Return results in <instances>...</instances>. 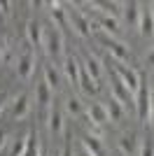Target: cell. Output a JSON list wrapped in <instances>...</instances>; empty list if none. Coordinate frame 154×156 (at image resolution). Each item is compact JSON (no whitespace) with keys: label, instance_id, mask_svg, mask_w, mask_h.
Masks as SVG:
<instances>
[{"label":"cell","instance_id":"6da1fadb","mask_svg":"<svg viewBox=\"0 0 154 156\" xmlns=\"http://www.w3.org/2000/svg\"><path fill=\"white\" fill-rule=\"evenodd\" d=\"M135 107H138V119L145 126H152V89L142 79L138 91H135Z\"/></svg>","mask_w":154,"mask_h":156},{"label":"cell","instance_id":"7a4b0ae2","mask_svg":"<svg viewBox=\"0 0 154 156\" xmlns=\"http://www.w3.org/2000/svg\"><path fill=\"white\" fill-rule=\"evenodd\" d=\"M108 63H112V68H115V75L119 77V82H122L124 86L128 89V93L131 96H135V91H138V86H140V75L135 70H131L128 65H124V63H119V61H115V58H105Z\"/></svg>","mask_w":154,"mask_h":156},{"label":"cell","instance_id":"3957f363","mask_svg":"<svg viewBox=\"0 0 154 156\" xmlns=\"http://www.w3.org/2000/svg\"><path fill=\"white\" fill-rule=\"evenodd\" d=\"M42 47H45L47 56L51 58H56L63 54V33L58 30V28H47L42 30Z\"/></svg>","mask_w":154,"mask_h":156},{"label":"cell","instance_id":"277c9868","mask_svg":"<svg viewBox=\"0 0 154 156\" xmlns=\"http://www.w3.org/2000/svg\"><path fill=\"white\" fill-rule=\"evenodd\" d=\"M65 19L70 21V23H72V28H75V30L79 33L82 37H89V35H91V21L86 19V16H84V14L79 12V9H70Z\"/></svg>","mask_w":154,"mask_h":156},{"label":"cell","instance_id":"5b68a950","mask_svg":"<svg viewBox=\"0 0 154 156\" xmlns=\"http://www.w3.org/2000/svg\"><path fill=\"white\" fill-rule=\"evenodd\" d=\"M98 40L110 49V54H112L110 58L119 61V63H124V61L128 58V47H124L122 42H117V40H112V37H105V35H98Z\"/></svg>","mask_w":154,"mask_h":156},{"label":"cell","instance_id":"8992f818","mask_svg":"<svg viewBox=\"0 0 154 156\" xmlns=\"http://www.w3.org/2000/svg\"><path fill=\"white\" fill-rule=\"evenodd\" d=\"M33 68H35V56H33V51H24L19 56V61H16V72H19V77L28 79L33 75Z\"/></svg>","mask_w":154,"mask_h":156},{"label":"cell","instance_id":"52a82bcc","mask_svg":"<svg viewBox=\"0 0 154 156\" xmlns=\"http://www.w3.org/2000/svg\"><path fill=\"white\" fill-rule=\"evenodd\" d=\"M86 117H89V124H94V126H103V124L110 121L103 103H91L89 107H86Z\"/></svg>","mask_w":154,"mask_h":156},{"label":"cell","instance_id":"ba28073f","mask_svg":"<svg viewBox=\"0 0 154 156\" xmlns=\"http://www.w3.org/2000/svg\"><path fill=\"white\" fill-rule=\"evenodd\" d=\"M110 82H112V93H115L112 98H117V100H119L122 105H124V103H131V98H133V96L128 93V89L122 84V82H119V77H117L115 72L110 75Z\"/></svg>","mask_w":154,"mask_h":156},{"label":"cell","instance_id":"9c48e42d","mask_svg":"<svg viewBox=\"0 0 154 156\" xmlns=\"http://www.w3.org/2000/svg\"><path fill=\"white\" fill-rule=\"evenodd\" d=\"M138 26H140V35L142 37H152V26H154V16L152 9H142L138 16Z\"/></svg>","mask_w":154,"mask_h":156},{"label":"cell","instance_id":"30bf717a","mask_svg":"<svg viewBox=\"0 0 154 156\" xmlns=\"http://www.w3.org/2000/svg\"><path fill=\"white\" fill-rule=\"evenodd\" d=\"M63 72H65V77H68L70 84H77V79H79V63H77L75 56H68L63 61Z\"/></svg>","mask_w":154,"mask_h":156},{"label":"cell","instance_id":"8fae6325","mask_svg":"<svg viewBox=\"0 0 154 156\" xmlns=\"http://www.w3.org/2000/svg\"><path fill=\"white\" fill-rule=\"evenodd\" d=\"M77 84L82 86L84 93H96L98 91V82H96V79H91V75L84 70L82 65H79V79H77Z\"/></svg>","mask_w":154,"mask_h":156},{"label":"cell","instance_id":"7c38bea8","mask_svg":"<svg viewBox=\"0 0 154 156\" xmlns=\"http://www.w3.org/2000/svg\"><path fill=\"white\" fill-rule=\"evenodd\" d=\"M103 107H105V112H108L110 121H119V119L124 117V107H122V103H119L117 98H110L108 105H103Z\"/></svg>","mask_w":154,"mask_h":156},{"label":"cell","instance_id":"4fadbf2b","mask_svg":"<svg viewBox=\"0 0 154 156\" xmlns=\"http://www.w3.org/2000/svg\"><path fill=\"white\" fill-rule=\"evenodd\" d=\"M49 130L54 133V135L63 133V114H61V110H58L56 105H54L51 112H49Z\"/></svg>","mask_w":154,"mask_h":156},{"label":"cell","instance_id":"5bb4252c","mask_svg":"<svg viewBox=\"0 0 154 156\" xmlns=\"http://www.w3.org/2000/svg\"><path fill=\"white\" fill-rule=\"evenodd\" d=\"M26 33H28V40H31V44H35V47L42 44V26H40L35 19L28 21V26H26Z\"/></svg>","mask_w":154,"mask_h":156},{"label":"cell","instance_id":"9a60e30c","mask_svg":"<svg viewBox=\"0 0 154 156\" xmlns=\"http://www.w3.org/2000/svg\"><path fill=\"white\" fill-rule=\"evenodd\" d=\"M26 114H28V96H26V93H19L16 100H14V107H12V117L24 119Z\"/></svg>","mask_w":154,"mask_h":156},{"label":"cell","instance_id":"2e32d148","mask_svg":"<svg viewBox=\"0 0 154 156\" xmlns=\"http://www.w3.org/2000/svg\"><path fill=\"white\" fill-rule=\"evenodd\" d=\"M82 147H84V151L91 154V156H103V144H101V140L94 137V135H86V137H84V140H82Z\"/></svg>","mask_w":154,"mask_h":156},{"label":"cell","instance_id":"e0dca14e","mask_svg":"<svg viewBox=\"0 0 154 156\" xmlns=\"http://www.w3.org/2000/svg\"><path fill=\"white\" fill-rule=\"evenodd\" d=\"M45 84L49 86L51 91L61 86V75H58V70L54 65H45Z\"/></svg>","mask_w":154,"mask_h":156},{"label":"cell","instance_id":"ac0fdd59","mask_svg":"<svg viewBox=\"0 0 154 156\" xmlns=\"http://www.w3.org/2000/svg\"><path fill=\"white\" fill-rule=\"evenodd\" d=\"M21 156H40V142H38V135H35V133H28V135H26V147H24V154Z\"/></svg>","mask_w":154,"mask_h":156},{"label":"cell","instance_id":"d6986e66","mask_svg":"<svg viewBox=\"0 0 154 156\" xmlns=\"http://www.w3.org/2000/svg\"><path fill=\"white\" fill-rule=\"evenodd\" d=\"M51 93H54V91H51V89L45 84V82H40V84L35 86V98H38V103L42 105V107L51 103Z\"/></svg>","mask_w":154,"mask_h":156},{"label":"cell","instance_id":"ffe728a7","mask_svg":"<svg viewBox=\"0 0 154 156\" xmlns=\"http://www.w3.org/2000/svg\"><path fill=\"white\" fill-rule=\"evenodd\" d=\"M51 19L56 21V28H58V30L65 28L68 19H65V9L61 7V2H51Z\"/></svg>","mask_w":154,"mask_h":156},{"label":"cell","instance_id":"44dd1931","mask_svg":"<svg viewBox=\"0 0 154 156\" xmlns=\"http://www.w3.org/2000/svg\"><path fill=\"white\" fill-rule=\"evenodd\" d=\"M84 70L91 75V79H96V82H98V79H101V72H103L101 70V61L89 54V56H86V65H84Z\"/></svg>","mask_w":154,"mask_h":156},{"label":"cell","instance_id":"7402d4cb","mask_svg":"<svg viewBox=\"0 0 154 156\" xmlns=\"http://www.w3.org/2000/svg\"><path fill=\"white\" fill-rule=\"evenodd\" d=\"M135 147H138V137L135 135H124L122 140H119V149H122L124 154H128V156L135 151Z\"/></svg>","mask_w":154,"mask_h":156},{"label":"cell","instance_id":"603a6c76","mask_svg":"<svg viewBox=\"0 0 154 156\" xmlns=\"http://www.w3.org/2000/svg\"><path fill=\"white\" fill-rule=\"evenodd\" d=\"M124 9H126V12H124V16H126L128 23H138V16H140L138 2H133V0H131V2H126V5H124Z\"/></svg>","mask_w":154,"mask_h":156},{"label":"cell","instance_id":"cb8c5ba5","mask_svg":"<svg viewBox=\"0 0 154 156\" xmlns=\"http://www.w3.org/2000/svg\"><path fill=\"white\" fill-rule=\"evenodd\" d=\"M98 23L103 26V30H110V33H115V30H117V19H115V16L101 14V16H98Z\"/></svg>","mask_w":154,"mask_h":156},{"label":"cell","instance_id":"d4e9b609","mask_svg":"<svg viewBox=\"0 0 154 156\" xmlns=\"http://www.w3.org/2000/svg\"><path fill=\"white\" fill-rule=\"evenodd\" d=\"M65 110H68V114L77 117V114L82 112V100H79V98H68V100H65Z\"/></svg>","mask_w":154,"mask_h":156},{"label":"cell","instance_id":"484cf974","mask_svg":"<svg viewBox=\"0 0 154 156\" xmlns=\"http://www.w3.org/2000/svg\"><path fill=\"white\" fill-rule=\"evenodd\" d=\"M140 156H152V140H145L140 144Z\"/></svg>","mask_w":154,"mask_h":156},{"label":"cell","instance_id":"4316f807","mask_svg":"<svg viewBox=\"0 0 154 156\" xmlns=\"http://www.w3.org/2000/svg\"><path fill=\"white\" fill-rule=\"evenodd\" d=\"M24 147H26V137H24V140H19V142H14L12 154H14V156H21V154H24Z\"/></svg>","mask_w":154,"mask_h":156},{"label":"cell","instance_id":"83f0119b","mask_svg":"<svg viewBox=\"0 0 154 156\" xmlns=\"http://www.w3.org/2000/svg\"><path fill=\"white\" fill-rule=\"evenodd\" d=\"M0 12H2V14H9V2L0 0Z\"/></svg>","mask_w":154,"mask_h":156},{"label":"cell","instance_id":"f1b7e54d","mask_svg":"<svg viewBox=\"0 0 154 156\" xmlns=\"http://www.w3.org/2000/svg\"><path fill=\"white\" fill-rule=\"evenodd\" d=\"M5 140H7V135H5V130L0 128V151H2V147H5Z\"/></svg>","mask_w":154,"mask_h":156},{"label":"cell","instance_id":"f546056e","mask_svg":"<svg viewBox=\"0 0 154 156\" xmlns=\"http://www.w3.org/2000/svg\"><path fill=\"white\" fill-rule=\"evenodd\" d=\"M5 103H7V93L2 91V93H0V112H2V107H5Z\"/></svg>","mask_w":154,"mask_h":156},{"label":"cell","instance_id":"4dcf8cb0","mask_svg":"<svg viewBox=\"0 0 154 156\" xmlns=\"http://www.w3.org/2000/svg\"><path fill=\"white\" fill-rule=\"evenodd\" d=\"M61 156H72V151H70V147H63V151H61Z\"/></svg>","mask_w":154,"mask_h":156},{"label":"cell","instance_id":"1f68e13d","mask_svg":"<svg viewBox=\"0 0 154 156\" xmlns=\"http://www.w3.org/2000/svg\"><path fill=\"white\" fill-rule=\"evenodd\" d=\"M2 61H5V56H2V51H0V65H2Z\"/></svg>","mask_w":154,"mask_h":156},{"label":"cell","instance_id":"d6a6232c","mask_svg":"<svg viewBox=\"0 0 154 156\" xmlns=\"http://www.w3.org/2000/svg\"><path fill=\"white\" fill-rule=\"evenodd\" d=\"M82 156H91V154H86V151H82Z\"/></svg>","mask_w":154,"mask_h":156}]
</instances>
